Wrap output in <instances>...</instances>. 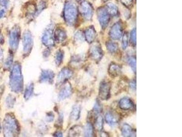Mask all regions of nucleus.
Wrapping results in <instances>:
<instances>
[{
  "instance_id": "18",
  "label": "nucleus",
  "mask_w": 182,
  "mask_h": 137,
  "mask_svg": "<svg viewBox=\"0 0 182 137\" xmlns=\"http://www.w3.org/2000/svg\"><path fill=\"white\" fill-rule=\"evenodd\" d=\"M105 120L108 124L112 126L116 125L118 123L116 118L111 113H107L105 115Z\"/></svg>"
},
{
  "instance_id": "8",
  "label": "nucleus",
  "mask_w": 182,
  "mask_h": 137,
  "mask_svg": "<svg viewBox=\"0 0 182 137\" xmlns=\"http://www.w3.org/2000/svg\"><path fill=\"white\" fill-rule=\"evenodd\" d=\"M54 77V73L52 70H43L42 71L40 76L39 82L41 83L52 84Z\"/></svg>"
},
{
  "instance_id": "40",
  "label": "nucleus",
  "mask_w": 182,
  "mask_h": 137,
  "mask_svg": "<svg viewBox=\"0 0 182 137\" xmlns=\"http://www.w3.org/2000/svg\"><path fill=\"white\" fill-rule=\"evenodd\" d=\"M131 37V38L132 41L134 44H136V30L132 31Z\"/></svg>"
},
{
  "instance_id": "25",
  "label": "nucleus",
  "mask_w": 182,
  "mask_h": 137,
  "mask_svg": "<svg viewBox=\"0 0 182 137\" xmlns=\"http://www.w3.org/2000/svg\"><path fill=\"white\" fill-rule=\"evenodd\" d=\"M96 128L99 131H101L103 129V119L102 116H99L98 117L95 122Z\"/></svg>"
},
{
  "instance_id": "34",
  "label": "nucleus",
  "mask_w": 182,
  "mask_h": 137,
  "mask_svg": "<svg viewBox=\"0 0 182 137\" xmlns=\"http://www.w3.org/2000/svg\"><path fill=\"white\" fill-rule=\"evenodd\" d=\"M128 37H127V35L125 34L124 35L123 38V40H122V48L124 50H125L126 49L127 46H128Z\"/></svg>"
},
{
  "instance_id": "46",
  "label": "nucleus",
  "mask_w": 182,
  "mask_h": 137,
  "mask_svg": "<svg viewBox=\"0 0 182 137\" xmlns=\"http://www.w3.org/2000/svg\"><path fill=\"white\" fill-rule=\"evenodd\" d=\"M4 42L3 37L2 35L0 34V45H3Z\"/></svg>"
},
{
  "instance_id": "22",
  "label": "nucleus",
  "mask_w": 182,
  "mask_h": 137,
  "mask_svg": "<svg viewBox=\"0 0 182 137\" xmlns=\"http://www.w3.org/2000/svg\"><path fill=\"white\" fill-rule=\"evenodd\" d=\"M64 58V52L61 50H59L57 52L55 56V62L57 66H59Z\"/></svg>"
},
{
  "instance_id": "11",
  "label": "nucleus",
  "mask_w": 182,
  "mask_h": 137,
  "mask_svg": "<svg viewBox=\"0 0 182 137\" xmlns=\"http://www.w3.org/2000/svg\"><path fill=\"white\" fill-rule=\"evenodd\" d=\"M90 55L91 57L94 60H99L101 58L102 55L101 49L98 44H94L91 47Z\"/></svg>"
},
{
  "instance_id": "48",
  "label": "nucleus",
  "mask_w": 182,
  "mask_h": 137,
  "mask_svg": "<svg viewBox=\"0 0 182 137\" xmlns=\"http://www.w3.org/2000/svg\"><path fill=\"white\" fill-rule=\"evenodd\" d=\"M5 11L4 10H0V19L2 18L4 15Z\"/></svg>"
},
{
  "instance_id": "9",
  "label": "nucleus",
  "mask_w": 182,
  "mask_h": 137,
  "mask_svg": "<svg viewBox=\"0 0 182 137\" xmlns=\"http://www.w3.org/2000/svg\"><path fill=\"white\" fill-rule=\"evenodd\" d=\"M73 75V71L70 69L68 68L62 69L58 75L57 83L58 84L63 83L65 82L70 78Z\"/></svg>"
},
{
  "instance_id": "20",
  "label": "nucleus",
  "mask_w": 182,
  "mask_h": 137,
  "mask_svg": "<svg viewBox=\"0 0 182 137\" xmlns=\"http://www.w3.org/2000/svg\"><path fill=\"white\" fill-rule=\"evenodd\" d=\"M34 91V85L33 83H31L28 86H27L26 87L25 91L24 97L26 100H28L33 96V93Z\"/></svg>"
},
{
  "instance_id": "15",
  "label": "nucleus",
  "mask_w": 182,
  "mask_h": 137,
  "mask_svg": "<svg viewBox=\"0 0 182 137\" xmlns=\"http://www.w3.org/2000/svg\"><path fill=\"white\" fill-rule=\"evenodd\" d=\"M80 9L81 13L86 18L88 19L90 18L92 10H91L90 6L88 3L83 2L81 5Z\"/></svg>"
},
{
  "instance_id": "50",
  "label": "nucleus",
  "mask_w": 182,
  "mask_h": 137,
  "mask_svg": "<svg viewBox=\"0 0 182 137\" xmlns=\"http://www.w3.org/2000/svg\"><path fill=\"white\" fill-rule=\"evenodd\" d=\"M123 1L126 3H129L130 2L131 0H123Z\"/></svg>"
},
{
  "instance_id": "1",
  "label": "nucleus",
  "mask_w": 182,
  "mask_h": 137,
  "mask_svg": "<svg viewBox=\"0 0 182 137\" xmlns=\"http://www.w3.org/2000/svg\"><path fill=\"white\" fill-rule=\"evenodd\" d=\"M10 86L13 92L17 93L23 89V79L20 64L16 63L14 65L10 77Z\"/></svg>"
},
{
  "instance_id": "12",
  "label": "nucleus",
  "mask_w": 182,
  "mask_h": 137,
  "mask_svg": "<svg viewBox=\"0 0 182 137\" xmlns=\"http://www.w3.org/2000/svg\"><path fill=\"white\" fill-rule=\"evenodd\" d=\"M119 105L120 108L124 110H129L131 109L134 106L132 101L126 97L123 98L120 100Z\"/></svg>"
},
{
  "instance_id": "36",
  "label": "nucleus",
  "mask_w": 182,
  "mask_h": 137,
  "mask_svg": "<svg viewBox=\"0 0 182 137\" xmlns=\"http://www.w3.org/2000/svg\"><path fill=\"white\" fill-rule=\"evenodd\" d=\"M108 7H109V12H110V13L115 14L116 13V8L114 5L112 4H109Z\"/></svg>"
},
{
  "instance_id": "37",
  "label": "nucleus",
  "mask_w": 182,
  "mask_h": 137,
  "mask_svg": "<svg viewBox=\"0 0 182 137\" xmlns=\"http://www.w3.org/2000/svg\"><path fill=\"white\" fill-rule=\"evenodd\" d=\"M94 111L95 113H96L98 114L100 112L101 110V106L100 104L98 102H96L94 104Z\"/></svg>"
},
{
  "instance_id": "23",
  "label": "nucleus",
  "mask_w": 182,
  "mask_h": 137,
  "mask_svg": "<svg viewBox=\"0 0 182 137\" xmlns=\"http://www.w3.org/2000/svg\"><path fill=\"white\" fill-rule=\"evenodd\" d=\"M86 38L89 43L92 42L95 38V33L92 29H89L86 31Z\"/></svg>"
},
{
  "instance_id": "38",
  "label": "nucleus",
  "mask_w": 182,
  "mask_h": 137,
  "mask_svg": "<svg viewBox=\"0 0 182 137\" xmlns=\"http://www.w3.org/2000/svg\"><path fill=\"white\" fill-rule=\"evenodd\" d=\"M45 7V4L43 2H41L40 3L39 6L38 7V9H37V11H36V13L37 14H39L40 13L42 12V10L44 9Z\"/></svg>"
},
{
  "instance_id": "30",
  "label": "nucleus",
  "mask_w": 182,
  "mask_h": 137,
  "mask_svg": "<svg viewBox=\"0 0 182 137\" xmlns=\"http://www.w3.org/2000/svg\"><path fill=\"white\" fill-rule=\"evenodd\" d=\"M13 56L12 55H9V56L6 60L5 63V67L6 69H9L10 68L11 66L13 64Z\"/></svg>"
},
{
  "instance_id": "39",
  "label": "nucleus",
  "mask_w": 182,
  "mask_h": 137,
  "mask_svg": "<svg viewBox=\"0 0 182 137\" xmlns=\"http://www.w3.org/2000/svg\"><path fill=\"white\" fill-rule=\"evenodd\" d=\"M9 0H0V6L4 8H8L9 5Z\"/></svg>"
},
{
  "instance_id": "35",
  "label": "nucleus",
  "mask_w": 182,
  "mask_h": 137,
  "mask_svg": "<svg viewBox=\"0 0 182 137\" xmlns=\"http://www.w3.org/2000/svg\"><path fill=\"white\" fill-rule=\"evenodd\" d=\"M54 119V115L53 113H49L47 114L46 115V121L48 122H52L53 121Z\"/></svg>"
},
{
  "instance_id": "7",
  "label": "nucleus",
  "mask_w": 182,
  "mask_h": 137,
  "mask_svg": "<svg viewBox=\"0 0 182 137\" xmlns=\"http://www.w3.org/2000/svg\"><path fill=\"white\" fill-rule=\"evenodd\" d=\"M110 93V86L109 83L106 82L101 83L99 90V96L103 100H106L109 97Z\"/></svg>"
},
{
  "instance_id": "49",
  "label": "nucleus",
  "mask_w": 182,
  "mask_h": 137,
  "mask_svg": "<svg viewBox=\"0 0 182 137\" xmlns=\"http://www.w3.org/2000/svg\"><path fill=\"white\" fill-rule=\"evenodd\" d=\"M105 129L106 131H109L110 129V128L109 125L106 124L104 126Z\"/></svg>"
},
{
  "instance_id": "43",
  "label": "nucleus",
  "mask_w": 182,
  "mask_h": 137,
  "mask_svg": "<svg viewBox=\"0 0 182 137\" xmlns=\"http://www.w3.org/2000/svg\"><path fill=\"white\" fill-rule=\"evenodd\" d=\"M63 114H60L59 116L58 120V125L60 126L62 124L63 121Z\"/></svg>"
},
{
  "instance_id": "44",
  "label": "nucleus",
  "mask_w": 182,
  "mask_h": 137,
  "mask_svg": "<svg viewBox=\"0 0 182 137\" xmlns=\"http://www.w3.org/2000/svg\"><path fill=\"white\" fill-rule=\"evenodd\" d=\"M53 136L55 137H63V134L61 132H57L54 134Z\"/></svg>"
},
{
  "instance_id": "4",
  "label": "nucleus",
  "mask_w": 182,
  "mask_h": 137,
  "mask_svg": "<svg viewBox=\"0 0 182 137\" xmlns=\"http://www.w3.org/2000/svg\"><path fill=\"white\" fill-rule=\"evenodd\" d=\"M21 31L20 27L16 26L11 30L9 35V45L12 50H16L18 46L20 39Z\"/></svg>"
},
{
  "instance_id": "51",
  "label": "nucleus",
  "mask_w": 182,
  "mask_h": 137,
  "mask_svg": "<svg viewBox=\"0 0 182 137\" xmlns=\"http://www.w3.org/2000/svg\"><path fill=\"white\" fill-rule=\"evenodd\" d=\"M0 131H1V127H0Z\"/></svg>"
},
{
  "instance_id": "5",
  "label": "nucleus",
  "mask_w": 182,
  "mask_h": 137,
  "mask_svg": "<svg viewBox=\"0 0 182 137\" xmlns=\"http://www.w3.org/2000/svg\"><path fill=\"white\" fill-rule=\"evenodd\" d=\"M23 51L25 54L30 53L33 45V36L31 32L28 30L26 31L23 35Z\"/></svg>"
},
{
  "instance_id": "2",
  "label": "nucleus",
  "mask_w": 182,
  "mask_h": 137,
  "mask_svg": "<svg viewBox=\"0 0 182 137\" xmlns=\"http://www.w3.org/2000/svg\"><path fill=\"white\" fill-rule=\"evenodd\" d=\"M3 133L5 137H16L20 131L19 125L14 116L11 113L6 115L3 123Z\"/></svg>"
},
{
  "instance_id": "27",
  "label": "nucleus",
  "mask_w": 182,
  "mask_h": 137,
  "mask_svg": "<svg viewBox=\"0 0 182 137\" xmlns=\"http://www.w3.org/2000/svg\"><path fill=\"white\" fill-rule=\"evenodd\" d=\"M107 48L109 51L111 53H114L117 50L118 47L114 43L109 42L107 44Z\"/></svg>"
},
{
  "instance_id": "16",
  "label": "nucleus",
  "mask_w": 182,
  "mask_h": 137,
  "mask_svg": "<svg viewBox=\"0 0 182 137\" xmlns=\"http://www.w3.org/2000/svg\"><path fill=\"white\" fill-rule=\"evenodd\" d=\"M121 35L122 32L120 27L118 25H116L113 27L111 31V36L114 40H119L121 38Z\"/></svg>"
},
{
  "instance_id": "31",
  "label": "nucleus",
  "mask_w": 182,
  "mask_h": 137,
  "mask_svg": "<svg viewBox=\"0 0 182 137\" xmlns=\"http://www.w3.org/2000/svg\"><path fill=\"white\" fill-rule=\"evenodd\" d=\"M120 9L121 13L123 18H124V19H125L129 14V12L128 9H127L124 6L122 5L120 6Z\"/></svg>"
},
{
  "instance_id": "45",
  "label": "nucleus",
  "mask_w": 182,
  "mask_h": 137,
  "mask_svg": "<svg viewBox=\"0 0 182 137\" xmlns=\"http://www.w3.org/2000/svg\"><path fill=\"white\" fill-rule=\"evenodd\" d=\"M3 50L2 49L0 48V62L3 60Z\"/></svg>"
},
{
  "instance_id": "19",
  "label": "nucleus",
  "mask_w": 182,
  "mask_h": 137,
  "mask_svg": "<svg viewBox=\"0 0 182 137\" xmlns=\"http://www.w3.org/2000/svg\"><path fill=\"white\" fill-rule=\"evenodd\" d=\"M80 107L78 105L74 106L71 113V118L74 121H77L79 119L80 115Z\"/></svg>"
},
{
  "instance_id": "26",
  "label": "nucleus",
  "mask_w": 182,
  "mask_h": 137,
  "mask_svg": "<svg viewBox=\"0 0 182 137\" xmlns=\"http://www.w3.org/2000/svg\"><path fill=\"white\" fill-rule=\"evenodd\" d=\"M129 65L134 72H136V60L134 58H130L129 59Z\"/></svg>"
},
{
  "instance_id": "13",
  "label": "nucleus",
  "mask_w": 182,
  "mask_h": 137,
  "mask_svg": "<svg viewBox=\"0 0 182 137\" xmlns=\"http://www.w3.org/2000/svg\"><path fill=\"white\" fill-rule=\"evenodd\" d=\"M109 75L112 77H116L120 74V68L117 64L112 62L110 64L108 70Z\"/></svg>"
},
{
  "instance_id": "10",
  "label": "nucleus",
  "mask_w": 182,
  "mask_h": 137,
  "mask_svg": "<svg viewBox=\"0 0 182 137\" xmlns=\"http://www.w3.org/2000/svg\"><path fill=\"white\" fill-rule=\"evenodd\" d=\"M72 87L70 84H67L62 89L58 96L59 100L62 101L69 97L72 94Z\"/></svg>"
},
{
  "instance_id": "41",
  "label": "nucleus",
  "mask_w": 182,
  "mask_h": 137,
  "mask_svg": "<svg viewBox=\"0 0 182 137\" xmlns=\"http://www.w3.org/2000/svg\"><path fill=\"white\" fill-rule=\"evenodd\" d=\"M128 122H129V123L130 124H134L136 122V118L135 116H131V117H130L129 118V119H128Z\"/></svg>"
},
{
  "instance_id": "6",
  "label": "nucleus",
  "mask_w": 182,
  "mask_h": 137,
  "mask_svg": "<svg viewBox=\"0 0 182 137\" xmlns=\"http://www.w3.org/2000/svg\"><path fill=\"white\" fill-rule=\"evenodd\" d=\"M42 42L46 46L52 47L54 45L53 29L52 26L48 27L45 30L42 37Z\"/></svg>"
},
{
  "instance_id": "47",
  "label": "nucleus",
  "mask_w": 182,
  "mask_h": 137,
  "mask_svg": "<svg viewBox=\"0 0 182 137\" xmlns=\"http://www.w3.org/2000/svg\"><path fill=\"white\" fill-rule=\"evenodd\" d=\"M95 4L97 7H99L101 5V0H96L95 2Z\"/></svg>"
},
{
  "instance_id": "14",
  "label": "nucleus",
  "mask_w": 182,
  "mask_h": 137,
  "mask_svg": "<svg viewBox=\"0 0 182 137\" xmlns=\"http://www.w3.org/2000/svg\"><path fill=\"white\" fill-rule=\"evenodd\" d=\"M54 38L56 41L58 43H62L67 38V34L63 29H58L55 32Z\"/></svg>"
},
{
  "instance_id": "3",
  "label": "nucleus",
  "mask_w": 182,
  "mask_h": 137,
  "mask_svg": "<svg viewBox=\"0 0 182 137\" xmlns=\"http://www.w3.org/2000/svg\"><path fill=\"white\" fill-rule=\"evenodd\" d=\"M78 11L76 5L73 2H68L65 5L64 16L66 23L70 25L74 24L77 19Z\"/></svg>"
},
{
  "instance_id": "24",
  "label": "nucleus",
  "mask_w": 182,
  "mask_h": 137,
  "mask_svg": "<svg viewBox=\"0 0 182 137\" xmlns=\"http://www.w3.org/2000/svg\"><path fill=\"white\" fill-rule=\"evenodd\" d=\"M124 73L129 78H132L134 76V71L130 67L128 66H124L123 69Z\"/></svg>"
},
{
  "instance_id": "29",
  "label": "nucleus",
  "mask_w": 182,
  "mask_h": 137,
  "mask_svg": "<svg viewBox=\"0 0 182 137\" xmlns=\"http://www.w3.org/2000/svg\"><path fill=\"white\" fill-rule=\"evenodd\" d=\"M100 19L103 24H106L108 20V16H107L106 13L104 11H102L100 13Z\"/></svg>"
},
{
  "instance_id": "33",
  "label": "nucleus",
  "mask_w": 182,
  "mask_h": 137,
  "mask_svg": "<svg viewBox=\"0 0 182 137\" xmlns=\"http://www.w3.org/2000/svg\"><path fill=\"white\" fill-rule=\"evenodd\" d=\"M94 23L95 29L98 32L100 31L101 28L99 23V21H98V19H97V17L96 15L94 16Z\"/></svg>"
},
{
  "instance_id": "21",
  "label": "nucleus",
  "mask_w": 182,
  "mask_h": 137,
  "mask_svg": "<svg viewBox=\"0 0 182 137\" xmlns=\"http://www.w3.org/2000/svg\"><path fill=\"white\" fill-rule=\"evenodd\" d=\"M84 135L86 137H92L94 133L93 127L90 123H88L86 124L84 128Z\"/></svg>"
},
{
  "instance_id": "17",
  "label": "nucleus",
  "mask_w": 182,
  "mask_h": 137,
  "mask_svg": "<svg viewBox=\"0 0 182 137\" xmlns=\"http://www.w3.org/2000/svg\"><path fill=\"white\" fill-rule=\"evenodd\" d=\"M122 134L124 137H132L134 135L131 127L127 124H125L122 127Z\"/></svg>"
},
{
  "instance_id": "28",
  "label": "nucleus",
  "mask_w": 182,
  "mask_h": 137,
  "mask_svg": "<svg viewBox=\"0 0 182 137\" xmlns=\"http://www.w3.org/2000/svg\"><path fill=\"white\" fill-rule=\"evenodd\" d=\"M15 98L13 96H9L7 99V104L8 107L9 108H12L13 107L14 104Z\"/></svg>"
},
{
  "instance_id": "32",
  "label": "nucleus",
  "mask_w": 182,
  "mask_h": 137,
  "mask_svg": "<svg viewBox=\"0 0 182 137\" xmlns=\"http://www.w3.org/2000/svg\"><path fill=\"white\" fill-rule=\"evenodd\" d=\"M75 40L76 41L79 43L83 41L84 39L83 34L81 32L78 31L75 34Z\"/></svg>"
},
{
  "instance_id": "42",
  "label": "nucleus",
  "mask_w": 182,
  "mask_h": 137,
  "mask_svg": "<svg viewBox=\"0 0 182 137\" xmlns=\"http://www.w3.org/2000/svg\"><path fill=\"white\" fill-rule=\"evenodd\" d=\"M130 87L132 90H136V83L135 81H132L129 83Z\"/></svg>"
}]
</instances>
